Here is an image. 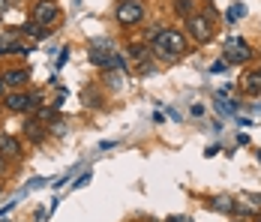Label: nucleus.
Wrapping results in <instances>:
<instances>
[{"label": "nucleus", "mask_w": 261, "mask_h": 222, "mask_svg": "<svg viewBox=\"0 0 261 222\" xmlns=\"http://www.w3.org/2000/svg\"><path fill=\"white\" fill-rule=\"evenodd\" d=\"M0 153H6V156H18L21 147H18V141H15L12 135H0Z\"/></svg>", "instance_id": "6e6552de"}, {"label": "nucleus", "mask_w": 261, "mask_h": 222, "mask_svg": "<svg viewBox=\"0 0 261 222\" xmlns=\"http://www.w3.org/2000/svg\"><path fill=\"white\" fill-rule=\"evenodd\" d=\"M3 93H6V81H0V96H3Z\"/></svg>", "instance_id": "aec40b11"}, {"label": "nucleus", "mask_w": 261, "mask_h": 222, "mask_svg": "<svg viewBox=\"0 0 261 222\" xmlns=\"http://www.w3.org/2000/svg\"><path fill=\"white\" fill-rule=\"evenodd\" d=\"M222 69H225V60H216V63L210 66V72H222Z\"/></svg>", "instance_id": "a211bd4d"}, {"label": "nucleus", "mask_w": 261, "mask_h": 222, "mask_svg": "<svg viewBox=\"0 0 261 222\" xmlns=\"http://www.w3.org/2000/svg\"><path fill=\"white\" fill-rule=\"evenodd\" d=\"M6 171V162H3V156H0V174Z\"/></svg>", "instance_id": "412c9836"}, {"label": "nucleus", "mask_w": 261, "mask_h": 222, "mask_svg": "<svg viewBox=\"0 0 261 222\" xmlns=\"http://www.w3.org/2000/svg\"><path fill=\"white\" fill-rule=\"evenodd\" d=\"M27 78H30V72H27V69H9V72H6V84H12V87H21Z\"/></svg>", "instance_id": "1a4fd4ad"}, {"label": "nucleus", "mask_w": 261, "mask_h": 222, "mask_svg": "<svg viewBox=\"0 0 261 222\" xmlns=\"http://www.w3.org/2000/svg\"><path fill=\"white\" fill-rule=\"evenodd\" d=\"M18 48V42H15V36L9 33V36H0V54H15Z\"/></svg>", "instance_id": "f8f14e48"}, {"label": "nucleus", "mask_w": 261, "mask_h": 222, "mask_svg": "<svg viewBox=\"0 0 261 222\" xmlns=\"http://www.w3.org/2000/svg\"><path fill=\"white\" fill-rule=\"evenodd\" d=\"M210 207H213V210H219V213H234L237 201H234V198H228V195H219V198H213V201H210Z\"/></svg>", "instance_id": "0eeeda50"}, {"label": "nucleus", "mask_w": 261, "mask_h": 222, "mask_svg": "<svg viewBox=\"0 0 261 222\" xmlns=\"http://www.w3.org/2000/svg\"><path fill=\"white\" fill-rule=\"evenodd\" d=\"M87 183H90V171H84V174H81L79 180L72 183V189H81V186H87Z\"/></svg>", "instance_id": "f3484780"}, {"label": "nucleus", "mask_w": 261, "mask_h": 222, "mask_svg": "<svg viewBox=\"0 0 261 222\" xmlns=\"http://www.w3.org/2000/svg\"><path fill=\"white\" fill-rule=\"evenodd\" d=\"M186 30L192 33L195 42H207L210 39V18L207 15H189L186 18Z\"/></svg>", "instance_id": "39448f33"}, {"label": "nucleus", "mask_w": 261, "mask_h": 222, "mask_svg": "<svg viewBox=\"0 0 261 222\" xmlns=\"http://www.w3.org/2000/svg\"><path fill=\"white\" fill-rule=\"evenodd\" d=\"M144 18V3H138V0H123L120 6H117V21L120 24H138Z\"/></svg>", "instance_id": "f03ea898"}, {"label": "nucleus", "mask_w": 261, "mask_h": 222, "mask_svg": "<svg viewBox=\"0 0 261 222\" xmlns=\"http://www.w3.org/2000/svg\"><path fill=\"white\" fill-rule=\"evenodd\" d=\"M246 15V6L243 3H234L231 9H228V21H237V18H243Z\"/></svg>", "instance_id": "dca6fc26"}, {"label": "nucleus", "mask_w": 261, "mask_h": 222, "mask_svg": "<svg viewBox=\"0 0 261 222\" xmlns=\"http://www.w3.org/2000/svg\"><path fill=\"white\" fill-rule=\"evenodd\" d=\"M246 90H249V93H261V69L249 72V78H246Z\"/></svg>", "instance_id": "ddd939ff"}, {"label": "nucleus", "mask_w": 261, "mask_h": 222, "mask_svg": "<svg viewBox=\"0 0 261 222\" xmlns=\"http://www.w3.org/2000/svg\"><path fill=\"white\" fill-rule=\"evenodd\" d=\"M147 54H150L147 45H132L129 48V57H135V60H147Z\"/></svg>", "instance_id": "4468645a"}, {"label": "nucleus", "mask_w": 261, "mask_h": 222, "mask_svg": "<svg viewBox=\"0 0 261 222\" xmlns=\"http://www.w3.org/2000/svg\"><path fill=\"white\" fill-rule=\"evenodd\" d=\"M258 222H261V219H258Z\"/></svg>", "instance_id": "5701e85b"}, {"label": "nucleus", "mask_w": 261, "mask_h": 222, "mask_svg": "<svg viewBox=\"0 0 261 222\" xmlns=\"http://www.w3.org/2000/svg\"><path fill=\"white\" fill-rule=\"evenodd\" d=\"M21 30H24V33L30 36V39H42V36H48V30H45V27H39L36 21H30V24H24Z\"/></svg>", "instance_id": "9b49d317"}, {"label": "nucleus", "mask_w": 261, "mask_h": 222, "mask_svg": "<svg viewBox=\"0 0 261 222\" xmlns=\"http://www.w3.org/2000/svg\"><path fill=\"white\" fill-rule=\"evenodd\" d=\"M24 132H27V138H33V141H42V124H39V120H27V124H24Z\"/></svg>", "instance_id": "9d476101"}, {"label": "nucleus", "mask_w": 261, "mask_h": 222, "mask_svg": "<svg viewBox=\"0 0 261 222\" xmlns=\"http://www.w3.org/2000/svg\"><path fill=\"white\" fill-rule=\"evenodd\" d=\"M57 18H60V9L54 6L51 0H42V3H36V6H33V21H36L39 27L54 24Z\"/></svg>", "instance_id": "20e7f679"}, {"label": "nucleus", "mask_w": 261, "mask_h": 222, "mask_svg": "<svg viewBox=\"0 0 261 222\" xmlns=\"http://www.w3.org/2000/svg\"><path fill=\"white\" fill-rule=\"evenodd\" d=\"M3 9H6V0H0V12H3Z\"/></svg>", "instance_id": "4be33fe9"}, {"label": "nucleus", "mask_w": 261, "mask_h": 222, "mask_svg": "<svg viewBox=\"0 0 261 222\" xmlns=\"http://www.w3.org/2000/svg\"><path fill=\"white\" fill-rule=\"evenodd\" d=\"M168 222H192V219H186V216H171Z\"/></svg>", "instance_id": "6ab92c4d"}, {"label": "nucleus", "mask_w": 261, "mask_h": 222, "mask_svg": "<svg viewBox=\"0 0 261 222\" xmlns=\"http://www.w3.org/2000/svg\"><path fill=\"white\" fill-rule=\"evenodd\" d=\"M39 102V93H9L6 96V108L9 111H33Z\"/></svg>", "instance_id": "423d86ee"}, {"label": "nucleus", "mask_w": 261, "mask_h": 222, "mask_svg": "<svg viewBox=\"0 0 261 222\" xmlns=\"http://www.w3.org/2000/svg\"><path fill=\"white\" fill-rule=\"evenodd\" d=\"M153 48H156V57L171 60V57H180L186 51V39H183L180 30H159V36L153 39Z\"/></svg>", "instance_id": "f257e3e1"}, {"label": "nucleus", "mask_w": 261, "mask_h": 222, "mask_svg": "<svg viewBox=\"0 0 261 222\" xmlns=\"http://www.w3.org/2000/svg\"><path fill=\"white\" fill-rule=\"evenodd\" d=\"M174 6H177V15H183V18L192 15V0H177Z\"/></svg>", "instance_id": "2eb2a0df"}, {"label": "nucleus", "mask_w": 261, "mask_h": 222, "mask_svg": "<svg viewBox=\"0 0 261 222\" xmlns=\"http://www.w3.org/2000/svg\"><path fill=\"white\" fill-rule=\"evenodd\" d=\"M225 63H243V60H249L252 57V51H249V45L243 42V39H237V36H231L228 42H225Z\"/></svg>", "instance_id": "7ed1b4c3"}]
</instances>
